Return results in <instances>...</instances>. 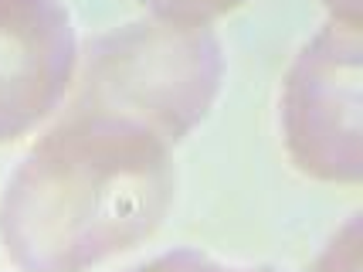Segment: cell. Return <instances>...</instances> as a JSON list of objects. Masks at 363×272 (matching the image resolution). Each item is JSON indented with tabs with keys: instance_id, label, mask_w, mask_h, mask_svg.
<instances>
[{
	"instance_id": "cell-1",
	"label": "cell",
	"mask_w": 363,
	"mask_h": 272,
	"mask_svg": "<svg viewBox=\"0 0 363 272\" xmlns=\"http://www.w3.org/2000/svg\"><path fill=\"white\" fill-rule=\"evenodd\" d=\"M174 197V146L123 116L65 109L0 194V245L21 272H89L153 239Z\"/></svg>"
},
{
	"instance_id": "cell-2",
	"label": "cell",
	"mask_w": 363,
	"mask_h": 272,
	"mask_svg": "<svg viewBox=\"0 0 363 272\" xmlns=\"http://www.w3.org/2000/svg\"><path fill=\"white\" fill-rule=\"evenodd\" d=\"M224 48L211 24L133 21L89 41L65 109L112 112L177 146L221 96Z\"/></svg>"
},
{
	"instance_id": "cell-3",
	"label": "cell",
	"mask_w": 363,
	"mask_h": 272,
	"mask_svg": "<svg viewBox=\"0 0 363 272\" xmlns=\"http://www.w3.org/2000/svg\"><path fill=\"white\" fill-rule=\"evenodd\" d=\"M292 163L326 184L363 180V38L330 21L296 55L282 89Z\"/></svg>"
},
{
	"instance_id": "cell-4",
	"label": "cell",
	"mask_w": 363,
	"mask_h": 272,
	"mask_svg": "<svg viewBox=\"0 0 363 272\" xmlns=\"http://www.w3.org/2000/svg\"><path fill=\"white\" fill-rule=\"evenodd\" d=\"M79 55L62 0H0V143L28 136L68 99Z\"/></svg>"
},
{
	"instance_id": "cell-5",
	"label": "cell",
	"mask_w": 363,
	"mask_h": 272,
	"mask_svg": "<svg viewBox=\"0 0 363 272\" xmlns=\"http://www.w3.org/2000/svg\"><path fill=\"white\" fill-rule=\"evenodd\" d=\"M143 4H146L150 17L201 28V24H211V21H218V17L231 14L245 0H143Z\"/></svg>"
},
{
	"instance_id": "cell-6",
	"label": "cell",
	"mask_w": 363,
	"mask_h": 272,
	"mask_svg": "<svg viewBox=\"0 0 363 272\" xmlns=\"http://www.w3.org/2000/svg\"><path fill=\"white\" fill-rule=\"evenodd\" d=\"M313 272H363V228L360 214H353L336 235L330 239V245L323 249L316 269Z\"/></svg>"
},
{
	"instance_id": "cell-7",
	"label": "cell",
	"mask_w": 363,
	"mask_h": 272,
	"mask_svg": "<svg viewBox=\"0 0 363 272\" xmlns=\"http://www.w3.org/2000/svg\"><path fill=\"white\" fill-rule=\"evenodd\" d=\"M129 272H245L235 266H224L218 259L194 252V249H177V252H163V256L150 259L146 266H136Z\"/></svg>"
},
{
	"instance_id": "cell-8",
	"label": "cell",
	"mask_w": 363,
	"mask_h": 272,
	"mask_svg": "<svg viewBox=\"0 0 363 272\" xmlns=\"http://www.w3.org/2000/svg\"><path fill=\"white\" fill-rule=\"evenodd\" d=\"M323 7L330 11V21L336 24H347V28L363 24V0H323Z\"/></svg>"
}]
</instances>
